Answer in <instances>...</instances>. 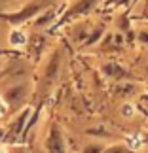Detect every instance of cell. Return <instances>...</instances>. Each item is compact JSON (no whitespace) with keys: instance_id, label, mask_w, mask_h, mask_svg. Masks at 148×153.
<instances>
[{"instance_id":"obj_1","label":"cell","mask_w":148,"mask_h":153,"mask_svg":"<svg viewBox=\"0 0 148 153\" xmlns=\"http://www.w3.org/2000/svg\"><path fill=\"white\" fill-rule=\"evenodd\" d=\"M50 149L51 153H63V144H61V136H59L57 131L51 132V138H50Z\"/></svg>"},{"instance_id":"obj_2","label":"cell","mask_w":148,"mask_h":153,"mask_svg":"<svg viewBox=\"0 0 148 153\" xmlns=\"http://www.w3.org/2000/svg\"><path fill=\"white\" fill-rule=\"evenodd\" d=\"M86 153H99V148H89V151H86Z\"/></svg>"}]
</instances>
